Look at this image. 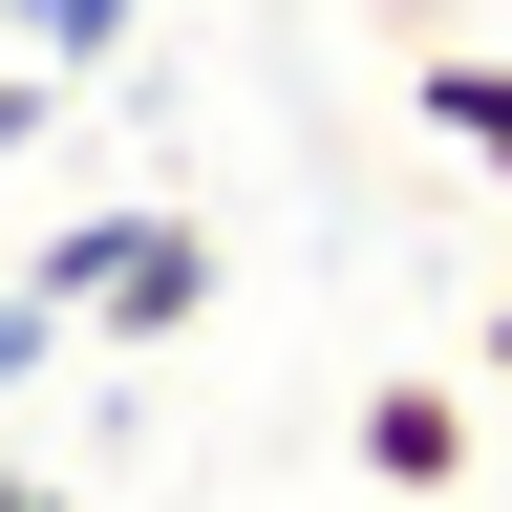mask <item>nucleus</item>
Listing matches in <instances>:
<instances>
[{
  "mask_svg": "<svg viewBox=\"0 0 512 512\" xmlns=\"http://www.w3.org/2000/svg\"><path fill=\"white\" fill-rule=\"evenodd\" d=\"M192 320H214V235L150 192V214H128V256H107V299H86V342H192Z\"/></svg>",
  "mask_w": 512,
  "mask_h": 512,
  "instance_id": "f257e3e1",
  "label": "nucleus"
},
{
  "mask_svg": "<svg viewBox=\"0 0 512 512\" xmlns=\"http://www.w3.org/2000/svg\"><path fill=\"white\" fill-rule=\"evenodd\" d=\"M406 107H427V150H470V171L512 192V43H427V64H406Z\"/></svg>",
  "mask_w": 512,
  "mask_h": 512,
  "instance_id": "f03ea898",
  "label": "nucleus"
},
{
  "mask_svg": "<svg viewBox=\"0 0 512 512\" xmlns=\"http://www.w3.org/2000/svg\"><path fill=\"white\" fill-rule=\"evenodd\" d=\"M363 470L384 491H470V384H363Z\"/></svg>",
  "mask_w": 512,
  "mask_h": 512,
  "instance_id": "7ed1b4c3",
  "label": "nucleus"
},
{
  "mask_svg": "<svg viewBox=\"0 0 512 512\" xmlns=\"http://www.w3.org/2000/svg\"><path fill=\"white\" fill-rule=\"evenodd\" d=\"M128 214H150V192H86V214H64V235H43V256H22V278H43V299H64V320H86V299H107V256H128Z\"/></svg>",
  "mask_w": 512,
  "mask_h": 512,
  "instance_id": "20e7f679",
  "label": "nucleus"
},
{
  "mask_svg": "<svg viewBox=\"0 0 512 512\" xmlns=\"http://www.w3.org/2000/svg\"><path fill=\"white\" fill-rule=\"evenodd\" d=\"M64 342H86V320H64V299H43V278H0V406H22V384H43V363H64Z\"/></svg>",
  "mask_w": 512,
  "mask_h": 512,
  "instance_id": "39448f33",
  "label": "nucleus"
},
{
  "mask_svg": "<svg viewBox=\"0 0 512 512\" xmlns=\"http://www.w3.org/2000/svg\"><path fill=\"white\" fill-rule=\"evenodd\" d=\"M43 128H64V64H43V43H0V171H43Z\"/></svg>",
  "mask_w": 512,
  "mask_h": 512,
  "instance_id": "423d86ee",
  "label": "nucleus"
},
{
  "mask_svg": "<svg viewBox=\"0 0 512 512\" xmlns=\"http://www.w3.org/2000/svg\"><path fill=\"white\" fill-rule=\"evenodd\" d=\"M0 512H86V491H43V470H0Z\"/></svg>",
  "mask_w": 512,
  "mask_h": 512,
  "instance_id": "0eeeda50",
  "label": "nucleus"
},
{
  "mask_svg": "<svg viewBox=\"0 0 512 512\" xmlns=\"http://www.w3.org/2000/svg\"><path fill=\"white\" fill-rule=\"evenodd\" d=\"M491 384H512V299H491Z\"/></svg>",
  "mask_w": 512,
  "mask_h": 512,
  "instance_id": "6e6552de",
  "label": "nucleus"
},
{
  "mask_svg": "<svg viewBox=\"0 0 512 512\" xmlns=\"http://www.w3.org/2000/svg\"><path fill=\"white\" fill-rule=\"evenodd\" d=\"M0 43H22V0H0Z\"/></svg>",
  "mask_w": 512,
  "mask_h": 512,
  "instance_id": "1a4fd4ad",
  "label": "nucleus"
}]
</instances>
